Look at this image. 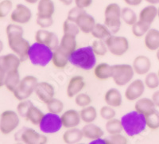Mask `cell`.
Here are the masks:
<instances>
[{"mask_svg":"<svg viewBox=\"0 0 159 144\" xmlns=\"http://www.w3.org/2000/svg\"><path fill=\"white\" fill-rule=\"evenodd\" d=\"M69 63L83 70H91L96 65V55L92 45L80 47L69 55Z\"/></svg>","mask_w":159,"mask_h":144,"instance_id":"cell-1","label":"cell"},{"mask_svg":"<svg viewBox=\"0 0 159 144\" xmlns=\"http://www.w3.org/2000/svg\"><path fill=\"white\" fill-rule=\"evenodd\" d=\"M123 132L128 136L134 137L140 135L147 128L145 115L135 110L125 114L121 119Z\"/></svg>","mask_w":159,"mask_h":144,"instance_id":"cell-2","label":"cell"},{"mask_svg":"<svg viewBox=\"0 0 159 144\" xmlns=\"http://www.w3.org/2000/svg\"><path fill=\"white\" fill-rule=\"evenodd\" d=\"M53 50L45 44L35 42L30 45L28 58L34 65L45 67L52 61Z\"/></svg>","mask_w":159,"mask_h":144,"instance_id":"cell-3","label":"cell"},{"mask_svg":"<svg viewBox=\"0 0 159 144\" xmlns=\"http://www.w3.org/2000/svg\"><path fill=\"white\" fill-rule=\"evenodd\" d=\"M121 11L120 6L116 2L108 4L104 10V25L110 30L112 34H116L121 27Z\"/></svg>","mask_w":159,"mask_h":144,"instance_id":"cell-4","label":"cell"},{"mask_svg":"<svg viewBox=\"0 0 159 144\" xmlns=\"http://www.w3.org/2000/svg\"><path fill=\"white\" fill-rule=\"evenodd\" d=\"M38 84V81L34 76H25L21 79L19 85L12 92L14 96L18 100L22 101L27 100L35 92V88Z\"/></svg>","mask_w":159,"mask_h":144,"instance_id":"cell-5","label":"cell"},{"mask_svg":"<svg viewBox=\"0 0 159 144\" xmlns=\"http://www.w3.org/2000/svg\"><path fill=\"white\" fill-rule=\"evenodd\" d=\"M134 71L132 65L128 64H120L113 65L112 79L117 86L123 87L128 85L134 76Z\"/></svg>","mask_w":159,"mask_h":144,"instance_id":"cell-6","label":"cell"},{"mask_svg":"<svg viewBox=\"0 0 159 144\" xmlns=\"http://www.w3.org/2000/svg\"><path fill=\"white\" fill-rule=\"evenodd\" d=\"M108 51L116 57L123 56L130 48L129 41L127 38L123 36H116L111 34L105 40Z\"/></svg>","mask_w":159,"mask_h":144,"instance_id":"cell-7","label":"cell"},{"mask_svg":"<svg viewBox=\"0 0 159 144\" xmlns=\"http://www.w3.org/2000/svg\"><path fill=\"white\" fill-rule=\"evenodd\" d=\"M18 112L6 110L0 115V132L3 135H9L19 125L20 119Z\"/></svg>","mask_w":159,"mask_h":144,"instance_id":"cell-8","label":"cell"},{"mask_svg":"<svg viewBox=\"0 0 159 144\" xmlns=\"http://www.w3.org/2000/svg\"><path fill=\"white\" fill-rule=\"evenodd\" d=\"M7 40L10 49L16 54L21 61H26L31 45L27 40L25 39L22 35L7 38Z\"/></svg>","mask_w":159,"mask_h":144,"instance_id":"cell-9","label":"cell"},{"mask_svg":"<svg viewBox=\"0 0 159 144\" xmlns=\"http://www.w3.org/2000/svg\"><path fill=\"white\" fill-rule=\"evenodd\" d=\"M38 126L43 133L54 134L61 129L63 124H62L61 118L58 114L48 112L44 115Z\"/></svg>","mask_w":159,"mask_h":144,"instance_id":"cell-10","label":"cell"},{"mask_svg":"<svg viewBox=\"0 0 159 144\" xmlns=\"http://www.w3.org/2000/svg\"><path fill=\"white\" fill-rule=\"evenodd\" d=\"M15 139L26 144H45L48 142L47 137L36 132L33 128H24L15 134Z\"/></svg>","mask_w":159,"mask_h":144,"instance_id":"cell-11","label":"cell"},{"mask_svg":"<svg viewBox=\"0 0 159 144\" xmlns=\"http://www.w3.org/2000/svg\"><path fill=\"white\" fill-rule=\"evenodd\" d=\"M33 14L31 10L23 4H18L11 14V20L19 25L27 24L30 22Z\"/></svg>","mask_w":159,"mask_h":144,"instance_id":"cell-12","label":"cell"},{"mask_svg":"<svg viewBox=\"0 0 159 144\" xmlns=\"http://www.w3.org/2000/svg\"><path fill=\"white\" fill-rule=\"evenodd\" d=\"M144 81L141 79L134 80L128 84L127 89L125 91V98L128 101H135L143 96L145 92Z\"/></svg>","mask_w":159,"mask_h":144,"instance_id":"cell-13","label":"cell"},{"mask_svg":"<svg viewBox=\"0 0 159 144\" xmlns=\"http://www.w3.org/2000/svg\"><path fill=\"white\" fill-rule=\"evenodd\" d=\"M35 94L42 103L46 104L48 101L54 97L55 88L53 85L49 82H38L35 88Z\"/></svg>","mask_w":159,"mask_h":144,"instance_id":"cell-14","label":"cell"},{"mask_svg":"<svg viewBox=\"0 0 159 144\" xmlns=\"http://www.w3.org/2000/svg\"><path fill=\"white\" fill-rule=\"evenodd\" d=\"M86 83L84 81V78L82 76H74L72 77L69 81L66 89V94L69 98L75 97L78 93L81 92V91L84 88Z\"/></svg>","mask_w":159,"mask_h":144,"instance_id":"cell-15","label":"cell"},{"mask_svg":"<svg viewBox=\"0 0 159 144\" xmlns=\"http://www.w3.org/2000/svg\"><path fill=\"white\" fill-rule=\"evenodd\" d=\"M132 67L134 72L138 75H140V76L146 75L150 71L151 61L148 57L145 55H139L133 61Z\"/></svg>","mask_w":159,"mask_h":144,"instance_id":"cell-16","label":"cell"},{"mask_svg":"<svg viewBox=\"0 0 159 144\" xmlns=\"http://www.w3.org/2000/svg\"><path fill=\"white\" fill-rule=\"evenodd\" d=\"M63 127L65 128H76L81 122L80 112L74 109H69L65 111L61 116Z\"/></svg>","mask_w":159,"mask_h":144,"instance_id":"cell-17","label":"cell"},{"mask_svg":"<svg viewBox=\"0 0 159 144\" xmlns=\"http://www.w3.org/2000/svg\"><path fill=\"white\" fill-rule=\"evenodd\" d=\"M76 22L79 26L80 30L84 34H91L96 23L95 18L91 15L88 14L86 11H84L78 17Z\"/></svg>","mask_w":159,"mask_h":144,"instance_id":"cell-18","label":"cell"},{"mask_svg":"<svg viewBox=\"0 0 159 144\" xmlns=\"http://www.w3.org/2000/svg\"><path fill=\"white\" fill-rule=\"evenodd\" d=\"M21 62V59L15 53H9L0 57V66H2L7 72L18 69Z\"/></svg>","mask_w":159,"mask_h":144,"instance_id":"cell-19","label":"cell"},{"mask_svg":"<svg viewBox=\"0 0 159 144\" xmlns=\"http://www.w3.org/2000/svg\"><path fill=\"white\" fill-rule=\"evenodd\" d=\"M51 62L54 65L55 68L58 69H63L69 64V55L59 46L55 50H53Z\"/></svg>","mask_w":159,"mask_h":144,"instance_id":"cell-20","label":"cell"},{"mask_svg":"<svg viewBox=\"0 0 159 144\" xmlns=\"http://www.w3.org/2000/svg\"><path fill=\"white\" fill-rule=\"evenodd\" d=\"M144 45L148 50L157 51L159 49V30L150 28L144 36Z\"/></svg>","mask_w":159,"mask_h":144,"instance_id":"cell-21","label":"cell"},{"mask_svg":"<svg viewBox=\"0 0 159 144\" xmlns=\"http://www.w3.org/2000/svg\"><path fill=\"white\" fill-rule=\"evenodd\" d=\"M82 132L84 138L92 141L102 138L104 135L103 129L100 127L94 124L93 123H86L82 128Z\"/></svg>","mask_w":159,"mask_h":144,"instance_id":"cell-22","label":"cell"},{"mask_svg":"<svg viewBox=\"0 0 159 144\" xmlns=\"http://www.w3.org/2000/svg\"><path fill=\"white\" fill-rule=\"evenodd\" d=\"M37 17H52L55 12V4L52 0H39Z\"/></svg>","mask_w":159,"mask_h":144,"instance_id":"cell-23","label":"cell"},{"mask_svg":"<svg viewBox=\"0 0 159 144\" xmlns=\"http://www.w3.org/2000/svg\"><path fill=\"white\" fill-rule=\"evenodd\" d=\"M104 101L107 104L113 108H119L122 105L123 103V96L121 92L116 88H110L104 94Z\"/></svg>","mask_w":159,"mask_h":144,"instance_id":"cell-24","label":"cell"},{"mask_svg":"<svg viewBox=\"0 0 159 144\" xmlns=\"http://www.w3.org/2000/svg\"><path fill=\"white\" fill-rule=\"evenodd\" d=\"M157 17V8L154 5H149L141 10L139 15V20L151 25Z\"/></svg>","mask_w":159,"mask_h":144,"instance_id":"cell-25","label":"cell"},{"mask_svg":"<svg viewBox=\"0 0 159 144\" xmlns=\"http://www.w3.org/2000/svg\"><path fill=\"white\" fill-rule=\"evenodd\" d=\"M94 75L98 80L107 81L113 76V65L107 63H100L94 68Z\"/></svg>","mask_w":159,"mask_h":144,"instance_id":"cell-26","label":"cell"},{"mask_svg":"<svg viewBox=\"0 0 159 144\" xmlns=\"http://www.w3.org/2000/svg\"><path fill=\"white\" fill-rule=\"evenodd\" d=\"M83 138L84 135L82 129H79V128H77V127L68 128L67 131H65L62 135V139H63L64 142L65 143L69 144L77 143V142H80Z\"/></svg>","mask_w":159,"mask_h":144,"instance_id":"cell-27","label":"cell"},{"mask_svg":"<svg viewBox=\"0 0 159 144\" xmlns=\"http://www.w3.org/2000/svg\"><path fill=\"white\" fill-rule=\"evenodd\" d=\"M63 50L70 55L72 52H74L77 49V42H76V36L72 34H64L60 42V45Z\"/></svg>","mask_w":159,"mask_h":144,"instance_id":"cell-28","label":"cell"},{"mask_svg":"<svg viewBox=\"0 0 159 144\" xmlns=\"http://www.w3.org/2000/svg\"><path fill=\"white\" fill-rule=\"evenodd\" d=\"M155 108L156 107L152 99L149 98H139L136 100L134 105V110L144 115L155 109Z\"/></svg>","mask_w":159,"mask_h":144,"instance_id":"cell-29","label":"cell"},{"mask_svg":"<svg viewBox=\"0 0 159 144\" xmlns=\"http://www.w3.org/2000/svg\"><path fill=\"white\" fill-rule=\"evenodd\" d=\"M20 81H21V79H20V74L18 72V69L10 71L7 73L4 86H6V88H7L10 92H13L15 88L18 86Z\"/></svg>","mask_w":159,"mask_h":144,"instance_id":"cell-30","label":"cell"},{"mask_svg":"<svg viewBox=\"0 0 159 144\" xmlns=\"http://www.w3.org/2000/svg\"><path fill=\"white\" fill-rule=\"evenodd\" d=\"M80 115L83 122H84L85 123H93L96 119L97 111L95 107L89 105L82 108L81 111L80 112Z\"/></svg>","mask_w":159,"mask_h":144,"instance_id":"cell-31","label":"cell"},{"mask_svg":"<svg viewBox=\"0 0 159 144\" xmlns=\"http://www.w3.org/2000/svg\"><path fill=\"white\" fill-rule=\"evenodd\" d=\"M91 34L96 39L106 40L112 34L110 31V30L104 24L96 23L94 28H93L92 31L91 32Z\"/></svg>","mask_w":159,"mask_h":144,"instance_id":"cell-32","label":"cell"},{"mask_svg":"<svg viewBox=\"0 0 159 144\" xmlns=\"http://www.w3.org/2000/svg\"><path fill=\"white\" fill-rule=\"evenodd\" d=\"M44 115L45 114L40 110L39 108L33 105L30 108L29 112H28L27 115H26L25 119L27 121H30L32 124L35 125V126H38L40 124L41 121H42Z\"/></svg>","mask_w":159,"mask_h":144,"instance_id":"cell-33","label":"cell"},{"mask_svg":"<svg viewBox=\"0 0 159 144\" xmlns=\"http://www.w3.org/2000/svg\"><path fill=\"white\" fill-rule=\"evenodd\" d=\"M121 18L124 23L128 26H131L139 20L137 14L134 12V10L128 7L122 8Z\"/></svg>","mask_w":159,"mask_h":144,"instance_id":"cell-34","label":"cell"},{"mask_svg":"<svg viewBox=\"0 0 159 144\" xmlns=\"http://www.w3.org/2000/svg\"><path fill=\"white\" fill-rule=\"evenodd\" d=\"M105 128H106L107 133L110 135L122 133L123 132L121 119H118L116 118L107 120V123L105 125Z\"/></svg>","mask_w":159,"mask_h":144,"instance_id":"cell-35","label":"cell"},{"mask_svg":"<svg viewBox=\"0 0 159 144\" xmlns=\"http://www.w3.org/2000/svg\"><path fill=\"white\" fill-rule=\"evenodd\" d=\"M150 26L149 24L143 22L140 20H138L137 22L132 26V34L135 38H143V36L146 35L149 30L150 29Z\"/></svg>","mask_w":159,"mask_h":144,"instance_id":"cell-36","label":"cell"},{"mask_svg":"<svg viewBox=\"0 0 159 144\" xmlns=\"http://www.w3.org/2000/svg\"><path fill=\"white\" fill-rule=\"evenodd\" d=\"M147 127L151 130H157L159 128V112L156 109L145 115Z\"/></svg>","mask_w":159,"mask_h":144,"instance_id":"cell-37","label":"cell"},{"mask_svg":"<svg viewBox=\"0 0 159 144\" xmlns=\"http://www.w3.org/2000/svg\"><path fill=\"white\" fill-rule=\"evenodd\" d=\"M52 35H53V32H51V31L45 29H40L35 34V42L48 45Z\"/></svg>","mask_w":159,"mask_h":144,"instance_id":"cell-38","label":"cell"},{"mask_svg":"<svg viewBox=\"0 0 159 144\" xmlns=\"http://www.w3.org/2000/svg\"><path fill=\"white\" fill-rule=\"evenodd\" d=\"M92 49L94 51L96 56L103 57L107 54L108 49H107V44L105 42V40L96 39L92 42Z\"/></svg>","mask_w":159,"mask_h":144,"instance_id":"cell-39","label":"cell"},{"mask_svg":"<svg viewBox=\"0 0 159 144\" xmlns=\"http://www.w3.org/2000/svg\"><path fill=\"white\" fill-rule=\"evenodd\" d=\"M145 85L149 89L154 90L159 87V76L158 74L154 72H149L146 74V77L144 80Z\"/></svg>","mask_w":159,"mask_h":144,"instance_id":"cell-40","label":"cell"},{"mask_svg":"<svg viewBox=\"0 0 159 144\" xmlns=\"http://www.w3.org/2000/svg\"><path fill=\"white\" fill-rule=\"evenodd\" d=\"M45 105H46L49 112H52V113L58 114L59 115L64 110V103L61 100H60L57 99L55 97H53L50 100L48 101Z\"/></svg>","mask_w":159,"mask_h":144,"instance_id":"cell-41","label":"cell"},{"mask_svg":"<svg viewBox=\"0 0 159 144\" xmlns=\"http://www.w3.org/2000/svg\"><path fill=\"white\" fill-rule=\"evenodd\" d=\"M80 28L78 25L76 24V22L71 21L68 18L64 21L63 23V32L64 34H72V35H75L77 36L80 33Z\"/></svg>","mask_w":159,"mask_h":144,"instance_id":"cell-42","label":"cell"},{"mask_svg":"<svg viewBox=\"0 0 159 144\" xmlns=\"http://www.w3.org/2000/svg\"><path fill=\"white\" fill-rule=\"evenodd\" d=\"M6 33L7 38H11V37L18 36V35H22L23 36L24 30L19 24H9L6 28Z\"/></svg>","mask_w":159,"mask_h":144,"instance_id":"cell-43","label":"cell"},{"mask_svg":"<svg viewBox=\"0 0 159 144\" xmlns=\"http://www.w3.org/2000/svg\"><path fill=\"white\" fill-rule=\"evenodd\" d=\"M33 103L29 100H24L20 101L17 106V112L21 117L25 118L29 112L30 108L33 106Z\"/></svg>","mask_w":159,"mask_h":144,"instance_id":"cell-44","label":"cell"},{"mask_svg":"<svg viewBox=\"0 0 159 144\" xmlns=\"http://www.w3.org/2000/svg\"><path fill=\"white\" fill-rule=\"evenodd\" d=\"M75 103L76 105L79 107L89 106L92 103V98L87 93H83V92H80L75 96Z\"/></svg>","mask_w":159,"mask_h":144,"instance_id":"cell-45","label":"cell"},{"mask_svg":"<svg viewBox=\"0 0 159 144\" xmlns=\"http://www.w3.org/2000/svg\"><path fill=\"white\" fill-rule=\"evenodd\" d=\"M99 115H100L102 119L107 121L109 120V119H113V118L116 117V112L113 107H111L109 106V105H106V106H103L100 108V110H99Z\"/></svg>","mask_w":159,"mask_h":144,"instance_id":"cell-46","label":"cell"},{"mask_svg":"<svg viewBox=\"0 0 159 144\" xmlns=\"http://www.w3.org/2000/svg\"><path fill=\"white\" fill-rule=\"evenodd\" d=\"M13 2L11 0H2L0 2V18H4L11 12Z\"/></svg>","mask_w":159,"mask_h":144,"instance_id":"cell-47","label":"cell"},{"mask_svg":"<svg viewBox=\"0 0 159 144\" xmlns=\"http://www.w3.org/2000/svg\"><path fill=\"white\" fill-rule=\"evenodd\" d=\"M36 22L42 29H47L52 26L54 21L52 17H37Z\"/></svg>","mask_w":159,"mask_h":144,"instance_id":"cell-48","label":"cell"},{"mask_svg":"<svg viewBox=\"0 0 159 144\" xmlns=\"http://www.w3.org/2000/svg\"><path fill=\"white\" fill-rule=\"evenodd\" d=\"M84 11H85V10L79 8L77 7L76 6H75L74 7H72V9L69 10V13H68L67 15V18L69 20H71V21L76 22V19L78 18V17L81 15Z\"/></svg>","mask_w":159,"mask_h":144,"instance_id":"cell-49","label":"cell"},{"mask_svg":"<svg viewBox=\"0 0 159 144\" xmlns=\"http://www.w3.org/2000/svg\"><path fill=\"white\" fill-rule=\"evenodd\" d=\"M110 143L113 144H127L128 142V139L122 135L121 133L116 134V135H111L108 139Z\"/></svg>","mask_w":159,"mask_h":144,"instance_id":"cell-50","label":"cell"},{"mask_svg":"<svg viewBox=\"0 0 159 144\" xmlns=\"http://www.w3.org/2000/svg\"><path fill=\"white\" fill-rule=\"evenodd\" d=\"M93 2V0H74L75 6L81 9H87L91 7Z\"/></svg>","mask_w":159,"mask_h":144,"instance_id":"cell-51","label":"cell"},{"mask_svg":"<svg viewBox=\"0 0 159 144\" xmlns=\"http://www.w3.org/2000/svg\"><path fill=\"white\" fill-rule=\"evenodd\" d=\"M7 72L2 66H0V88L5 85V80L6 77H7Z\"/></svg>","mask_w":159,"mask_h":144,"instance_id":"cell-52","label":"cell"},{"mask_svg":"<svg viewBox=\"0 0 159 144\" xmlns=\"http://www.w3.org/2000/svg\"><path fill=\"white\" fill-rule=\"evenodd\" d=\"M143 0H123V2L129 7H138L143 2Z\"/></svg>","mask_w":159,"mask_h":144,"instance_id":"cell-53","label":"cell"},{"mask_svg":"<svg viewBox=\"0 0 159 144\" xmlns=\"http://www.w3.org/2000/svg\"><path fill=\"white\" fill-rule=\"evenodd\" d=\"M151 99L152 100H153V102H154L156 108H159V90L155 91V92L153 93Z\"/></svg>","mask_w":159,"mask_h":144,"instance_id":"cell-54","label":"cell"},{"mask_svg":"<svg viewBox=\"0 0 159 144\" xmlns=\"http://www.w3.org/2000/svg\"><path fill=\"white\" fill-rule=\"evenodd\" d=\"M65 6H70L74 2V0H59Z\"/></svg>","mask_w":159,"mask_h":144,"instance_id":"cell-55","label":"cell"},{"mask_svg":"<svg viewBox=\"0 0 159 144\" xmlns=\"http://www.w3.org/2000/svg\"><path fill=\"white\" fill-rule=\"evenodd\" d=\"M147 3H149L150 5H157L159 4V0H145Z\"/></svg>","mask_w":159,"mask_h":144,"instance_id":"cell-56","label":"cell"},{"mask_svg":"<svg viewBox=\"0 0 159 144\" xmlns=\"http://www.w3.org/2000/svg\"><path fill=\"white\" fill-rule=\"evenodd\" d=\"M39 0H25V2L28 4H30V5H33V4L38 3Z\"/></svg>","mask_w":159,"mask_h":144,"instance_id":"cell-57","label":"cell"},{"mask_svg":"<svg viewBox=\"0 0 159 144\" xmlns=\"http://www.w3.org/2000/svg\"><path fill=\"white\" fill-rule=\"evenodd\" d=\"M3 50V43H2V42L0 40V53L2 52V51Z\"/></svg>","mask_w":159,"mask_h":144,"instance_id":"cell-58","label":"cell"},{"mask_svg":"<svg viewBox=\"0 0 159 144\" xmlns=\"http://www.w3.org/2000/svg\"><path fill=\"white\" fill-rule=\"evenodd\" d=\"M156 58H157V61H159V49L156 51Z\"/></svg>","mask_w":159,"mask_h":144,"instance_id":"cell-59","label":"cell"},{"mask_svg":"<svg viewBox=\"0 0 159 144\" xmlns=\"http://www.w3.org/2000/svg\"><path fill=\"white\" fill-rule=\"evenodd\" d=\"M157 17L159 18V7L157 8Z\"/></svg>","mask_w":159,"mask_h":144,"instance_id":"cell-60","label":"cell"},{"mask_svg":"<svg viewBox=\"0 0 159 144\" xmlns=\"http://www.w3.org/2000/svg\"><path fill=\"white\" fill-rule=\"evenodd\" d=\"M157 74H158V76H159V70H158V73H157Z\"/></svg>","mask_w":159,"mask_h":144,"instance_id":"cell-61","label":"cell"}]
</instances>
